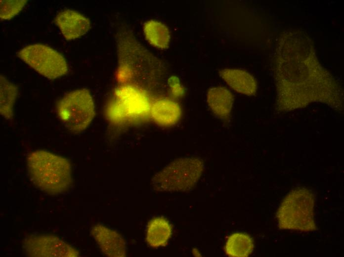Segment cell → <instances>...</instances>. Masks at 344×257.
I'll list each match as a JSON object with an SVG mask.
<instances>
[{"instance_id":"cell-9","label":"cell","mask_w":344,"mask_h":257,"mask_svg":"<svg viewBox=\"0 0 344 257\" xmlns=\"http://www.w3.org/2000/svg\"><path fill=\"white\" fill-rule=\"evenodd\" d=\"M67 40L78 39L86 34L90 28L89 20L82 14L72 10L60 12L55 18Z\"/></svg>"},{"instance_id":"cell-2","label":"cell","mask_w":344,"mask_h":257,"mask_svg":"<svg viewBox=\"0 0 344 257\" xmlns=\"http://www.w3.org/2000/svg\"><path fill=\"white\" fill-rule=\"evenodd\" d=\"M27 165L31 181L47 194L65 193L72 185L71 164L64 157L47 151L37 150L29 154Z\"/></svg>"},{"instance_id":"cell-5","label":"cell","mask_w":344,"mask_h":257,"mask_svg":"<svg viewBox=\"0 0 344 257\" xmlns=\"http://www.w3.org/2000/svg\"><path fill=\"white\" fill-rule=\"evenodd\" d=\"M56 110L64 125L76 133L85 129L95 115L92 97L86 88L77 89L65 94L58 102Z\"/></svg>"},{"instance_id":"cell-1","label":"cell","mask_w":344,"mask_h":257,"mask_svg":"<svg viewBox=\"0 0 344 257\" xmlns=\"http://www.w3.org/2000/svg\"><path fill=\"white\" fill-rule=\"evenodd\" d=\"M310 41L299 32L280 37L274 60L276 108L288 112L320 102L337 109L343 100L342 88L320 64Z\"/></svg>"},{"instance_id":"cell-11","label":"cell","mask_w":344,"mask_h":257,"mask_svg":"<svg viewBox=\"0 0 344 257\" xmlns=\"http://www.w3.org/2000/svg\"><path fill=\"white\" fill-rule=\"evenodd\" d=\"M206 98L208 106L216 117L221 120L229 118L234 98L229 90L221 86L213 87L208 90Z\"/></svg>"},{"instance_id":"cell-4","label":"cell","mask_w":344,"mask_h":257,"mask_svg":"<svg viewBox=\"0 0 344 257\" xmlns=\"http://www.w3.org/2000/svg\"><path fill=\"white\" fill-rule=\"evenodd\" d=\"M204 170V163L196 157L177 159L157 173L151 181L159 192H184L192 188Z\"/></svg>"},{"instance_id":"cell-16","label":"cell","mask_w":344,"mask_h":257,"mask_svg":"<svg viewBox=\"0 0 344 257\" xmlns=\"http://www.w3.org/2000/svg\"><path fill=\"white\" fill-rule=\"evenodd\" d=\"M0 114L6 119L11 120L13 117V108L18 94V88L4 77L0 75Z\"/></svg>"},{"instance_id":"cell-6","label":"cell","mask_w":344,"mask_h":257,"mask_svg":"<svg viewBox=\"0 0 344 257\" xmlns=\"http://www.w3.org/2000/svg\"><path fill=\"white\" fill-rule=\"evenodd\" d=\"M17 56L39 74L49 79L65 75L68 66L64 57L49 46L33 44L17 52Z\"/></svg>"},{"instance_id":"cell-8","label":"cell","mask_w":344,"mask_h":257,"mask_svg":"<svg viewBox=\"0 0 344 257\" xmlns=\"http://www.w3.org/2000/svg\"><path fill=\"white\" fill-rule=\"evenodd\" d=\"M91 234L106 256L116 257L126 256V242L117 232L97 224L92 228Z\"/></svg>"},{"instance_id":"cell-10","label":"cell","mask_w":344,"mask_h":257,"mask_svg":"<svg viewBox=\"0 0 344 257\" xmlns=\"http://www.w3.org/2000/svg\"><path fill=\"white\" fill-rule=\"evenodd\" d=\"M220 77L233 90L248 96L255 95L257 83L254 77L244 70L224 69L219 71Z\"/></svg>"},{"instance_id":"cell-12","label":"cell","mask_w":344,"mask_h":257,"mask_svg":"<svg viewBox=\"0 0 344 257\" xmlns=\"http://www.w3.org/2000/svg\"><path fill=\"white\" fill-rule=\"evenodd\" d=\"M150 113L152 118L158 125L170 126L179 120L182 111L177 102L170 99L164 98L152 104Z\"/></svg>"},{"instance_id":"cell-3","label":"cell","mask_w":344,"mask_h":257,"mask_svg":"<svg viewBox=\"0 0 344 257\" xmlns=\"http://www.w3.org/2000/svg\"><path fill=\"white\" fill-rule=\"evenodd\" d=\"M314 205L313 195L308 189L298 188L291 191L277 212L279 226L301 231L315 230Z\"/></svg>"},{"instance_id":"cell-13","label":"cell","mask_w":344,"mask_h":257,"mask_svg":"<svg viewBox=\"0 0 344 257\" xmlns=\"http://www.w3.org/2000/svg\"><path fill=\"white\" fill-rule=\"evenodd\" d=\"M172 227L164 217H157L151 219L148 225L146 242L153 248L165 246L171 237Z\"/></svg>"},{"instance_id":"cell-17","label":"cell","mask_w":344,"mask_h":257,"mask_svg":"<svg viewBox=\"0 0 344 257\" xmlns=\"http://www.w3.org/2000/svg\"><path fill=\"white\" fill-rule=\"evenodd\" d=\"M27 0H0V16L1 19H10L24 7Z\"/></svg>"},{"instance_id":"cell-14","label":"cell","mask_w":344,"mask_h":257,"mask_svg":"<svg viewBox=\"0 0 344 257\" xmlns=\"http://www.w3.org/2000/svg\"><path fill=\"white\" fill-rule=\"evenodd\" d=\"M146 39L150 44L161 49L168 47L170 42V33L166 25L162 22L149 20L143 26Z\"/></svg>"},{"instance_id":"cell-7","label":"cell","mask_w":344,"mask_h":257,"mask_svg":"<svg viewBox=\"0 0 344 257\" xmlns=\"http://www.w3.org/2000/svg\"><path fill=\"white\" fill-rule=\"evenodd\" d=\"M23 248L31 257H75L79 255L75 249L53 236H31L25 240Z\"/></svg>"},{"instance_id":"cell-15","label":"cell","mask_w":344,"mask_h":257,"mask_svg":"<svg viewBox=\"0 0 344 257\" xmlns=\"http://www.w3.org/2000/svg\"><path fill=\"white\" fill-rule=\"evenodd\" d=\"M254 248L252 239L242 233L231 235L226 243L225 250L227 255L233 257H245L251 254Z\"/></svg>"}]
</instances>
